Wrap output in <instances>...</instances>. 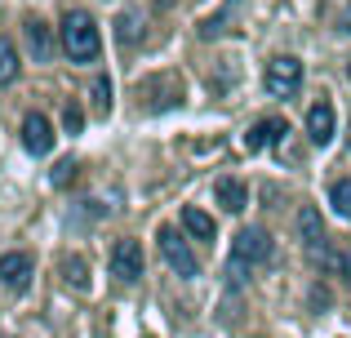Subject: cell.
Here are the masks:
<instances>
[{
	"label": "cell",
	"instance_id": "obj_17",
	"mask_svg": "<svg viewBox=\"0 0 351 338\" xmlns=\"http://www.w3.org/2000/svg\"><path fill=\"white\" fill-rule=\"evenodd\" d=\"M76 173H80L76 160H62V165H53V187H71V182H76Z\"/></svg>",
	"mask_w": 351,
	"mask_h": 338
},
{
	"label": "cell",
	"instance_id": "obj_14",
	"mask_svg": "<svg viewBox=\"0 0 351 338\" xmlns=\"http://www.w3.org/2000/svg\"><path fill=\"white\" fill-rule=\"evenodd\" d=\"M329 205H334L338 218H351V178H338L329 187Z\"/></svg>",
	"mask_w": 351,
	"mask_h": 338
},
{
	"label": "cell",
	"instance_id": "obj_1",
	"mask_svg": "<svg viewBox=\"0 0 351 338\" xmlns=\"http://www.w3.org/2000/svg\"><path fill=\"white\" fill-rule=\"evenodd\" d=\"M62 49L71 53V62H94L103 49V36H98L94 18L85 9H67L62 14Z\"/></svg>",
	"mask_w": 351,
	"mask_h": 338
},
{
	"label": "cell",
	"instance_id": "obj_13",
	"mask_svg": "<svg viewBox=\"0 0 351 338\" xmlns=\"http://www.w3.org/2000/svg\"><path fill=\"white\" fill-rule=\"evenodd\" d=\"M182 227H187L196 241H214V218H209L205 209H196V205L182 209Z\"/></svg>",
	"mask_w": 351,
	"mask_h": 338
},
{
	"label": "cell",
	"instance_id": "obj_21",
	"mask_svg": "<svg viewBox=\"0 0 351 338\" xmlns=\"http://www.w3.org/2000/svg\"><path fill=\"white\" fill-rule=\"evenodd\" d=\"M347 80H351V62H347Z\"/></svg>",
	"mask_w": 351,
	"mask_h": 338
},
{
	"label": "cell",
	"instance_id": "obj_7",
	"mask_svg": "<svg viewBox=\"0 0 351 338\" xmlns=\"http://www.w3.org/2000/svg\"><path fill=\"white\" fill-rule=\"evenodd\" d=\"M23 147L32 152V156H49V152H53V125L45 121L40 112H32L23 121Z\"/></svg>",
	"mask_w": 351,
	"mask_h": 338
},
{
	"label": "cell",
	"instance_id": "obj_18",
	"mask_svg": "<svg viewBox=\"0 0 351 338\" xmlns=\"http://www.w3.org/2000/svg\"><path fill=\"white\" fill-rule=\"evenodd\" d=\"M94 103H98V112H112V80L107 76L94 80Z\"/></svg>",
	"mask_w": 351,
	"mask_h": 338
},
{
	"label": "cell",
	"instance_id": "obj_5",
	"mask_svg": "<svg viewBox=\"0 0 351 338\" xmlns=\"http://www.w3.org/2000/svg\"><path fill=\"white\" fill-rule=\"evenodd\" d=\"M112 276L125 280V285L143 276V245L138 241H116L112 245Z\"/></svg>",
	"mask_w": 351,
	"mask_h": 338
},
{
	"label": "cell",
	"instance_id": "obj_15",
	"mask_svg": "<svg viewBox=\"0 0 351 338\" xmlns=\"http://www.w3.org/2000/svg\"><path fill=\"white\" fill-rule=\"evenodd\" d=\"M14 76H18V49L0 36V85H9Z\"/></svg>",
	"mask_w": 351,
	"mask_h": 338
},
{
	"label": "cell",
	"instance_id": "obj_11",
	"mask_svg": "<svg viewBox=\"0 0 351 338\" xmlns=\"http://www.w3.org/2000/svg\"><path fill=\"white\" fill-rule=\"evenodd\" d=\"M298 236H302V245H307L311 254L316 250H325V223H320V214L316 209H298Z\"/></svg>",
	"mask_w": 351,
	"mask_h": 338
},
{
	"label": "cell",
	"instance_id": "obj_10",
	"mask_svg": "<svg viewBox=\"0 0 351 338\" xmlns=\"http://www.w3.org/2000/svg\"><path fill=\"white\" fill-rule=\"evenodd\" d=\"M214 200L227 209V214H240V209L249 205V191H245V182H240V178H218L214 182Z\"/></svg>",
	"mask_w": 351,
	"mask_h": 338
},
{
	"label": "cell",
	"instance_id": "obj_3",
	"mask_svg": "<svg viewBox=\"0 0 351 338\" xmlns=\"http://www.w3.org/2000/svg\"><path fill=\"white\" fill-rule=\"evenodd\" d=\"M263 85H267V94L271 98H293L298 94V85H302V62L298 58H271L267 62V76H263Z\"/></svg>",
	"mask_w": 351,
	"mask_h": 338
},
{
	"label": "cell",
	"instance_id": "obj_9",
	"mask_svg": "<svg viewBox=\"0 0 351 338\" xmlns=\"http://www.w3.org/2000/svg\"><path fill=\"white\" fill-rule=\"evenodd\" d=\"M285 134H289V125H285L280 116H267V121H258L254 130L245 134V152H263V147H271V143H280Z\"/></svg>",
	"mask_w": 351,
	"mask_h": 338
},
{
	"label": "cell",
	"instance_id": "obj_16",
	"mask_svg": "<svg viewBox=\"0 0 351 338\" xmlns=\"http://www.w3.org/2000/svg\"><path fill=\"white\" fill-rule=\"evenodd\" d=\"M62 276H67V285H76V289H89L85 258H67V263H62Z\"/></svg>",
	"mask_w": 351,
	"mask_h": 338
},
{
	"label": "cell",
	"instance_id": "obj_6",
	"mask_svg": "<svg viewBox=\"0 0 351 338\" xmlns=\"http://www.w3.org/2000/svg\"><path fill=\"white\" fill-rule=\"evenodd\" d=\"M334 130H338V112L329 98H320V103H311L307 112V138L316 143V147H325V143H334Z\"/></svg>",
	"mask_w": 351,
	"mask_h": 338
},
{
	"label": "cell",
	"instance_id": "obj_4",
	"mask_svg": "<svg viewBox=\"0 0 351 338\" xmlns=\"http://www.w3.org/2000/svg\"><path fill=\"white\" fill-rule=\"evenodd\" d=\"M160 254H165V263H169L173 271H178L182 280H191L200 271V263H196V254L187 250V241H182L173 227H160Z\"/></svg>",
	"mask_w": 351,
	"mask_h": 338
},
{
	"label": "cell",
	"instance_id": "obj_19",
	"mask_svg": "<svg viewBox=\"0 0 351 338\" xmlns=\"http://www.w3.org/2000/svg\"><path fill=\"white\" fill-rule=\"evenodd\" d=\"M62 125H67V134H80V130H85V112H80L76 103H67V107H62Z\"/></svg>",
	"mask_w": 351,
	"mask_h": 338
},
{
	"label": "cell",
	"instance_id": "obj_2",
	"mask_svg": "<svg viewBox=\"0 0 351 338\" xmlns=\"http://www.w3.org/2000/svg\"><path fill=\"white\" fill-rule=\"evenodd\" d=\"M271 254H276L271 236H267L263 227H245V232L236 236V245H232V280H240V271H245V267L267 263Z\"/></svg>",
	"mask_w": 351,
	"mask_h": 338
},
{
	"label": "cell",
	"instance_id": "obj_12",
	"mask_svg": "<svg viewBox=\"0 0 351 338\" xmlns=\"http://www.w3.org/2000/svg\"><path fill=\"white\" fill-rule=\"evenodd\" d=\"M27 49L36 53V62H49L53 58V36H49V27H45L40 18L27 23Z\"/></svg>",
	"mask_w": 351,
	"mask_h": 338
},
{
	"label": "cell",
	"instance_id": "obj_8",
	"mask_svg": "<svg viewBox=\"0 0 351 338\" xmlns=\"http://www.w3.org/2000/svg\"><path fill=\"white\" fill-rule=\"evenodd\" d=\"M32 258H27V254H5V258H0V285L5 289H27L32 285Z\"/></svg>",
	"mask_w": 351,
	"mask_h": 338
},
{
	"label": "cell",
	"instance_id": "obj_20",
	"mask_svg": "<svg viewBox=\"0 0 351 338\" xmlns=\"http://www.w3.org/2000/svg\"><path fill=\"white\" fill-rule=\"evenodd\" d=\"M134 23H138V18H134V14H129V9H125V14H120V40H125V45H134V40H138Z\"/></svg>",
	"mask_w": 351,
	"mask_h": 338
}]
</instances>
